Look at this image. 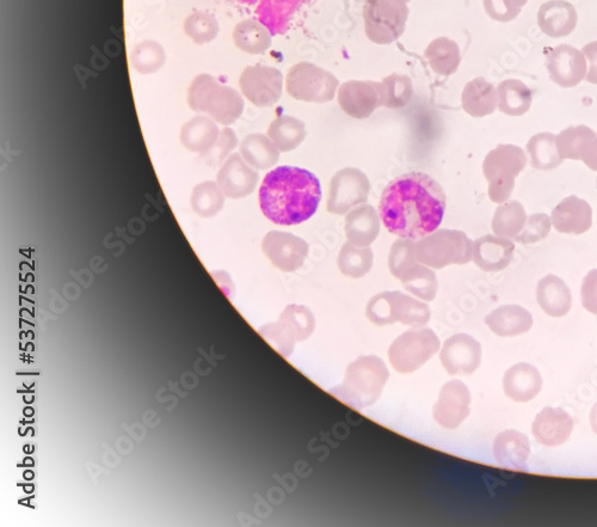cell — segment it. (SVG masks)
<instances>
[{"label":"cell","mask_w":597,"mask_h":527,"mask_svg":"<svg viewBox=\"0 0 597 527\" xmlns=\"http://www.w3.org/2000/svg\"><path fill=\"white\" fill-rule=\"evenodd\" d=\"M446 212V194L433 177L410 173L390 182L381 195L385 228L405 240L420 241L438 230Z\"/></svg>","instance_id":"cell-1"},{"label":"cell","mask_w":597,"mask_h":527,"mask_svg":"<svg viewBox=\"0 0 597 527\" xmlns=\"http://www.w3.org/2000/svg\"><path fill=\"white\" fill-rule=\"evenodd\" d=\"M258 198L270 222L299 225L315 216L322 200V186L309 170L280 167L264 177Z\"/></svg>","instance_id":"cell-2"},{"label":"cell","mask_w":597,"mask_h":527,"mask_svg":"<svg viewBox=\"0 0 597 527\" xmlns=\"http://www.w3.org/2000/svg\"><path fill=\"white\" fill-rule=\"evenodd\" d=\"M385 361L375 355H362L347 367L343 383L332 389V395L355 409H365L377 403L389 381Z\"/></svg>","instance_id":"cell-3"},{"label":"cell","mask_w":597,"mask_h":527,"mask_svg":"<svg viewBox=\"0 0 597 527\" xmlns=\"http://www.w3.org/2000/svg\"><path fill=\"white\" fill-rule=\"evenodd\" d=\"M188 104L194 112L206 113L224 126L235 124L244 112V100L238 91L208 73H201L190 84Z\"/></svg>","instance_id":"cell-4"},{"label":"cell","mask_w":597,"mask_h":527,"mask_svg":"<svg viewBox=\"0 0 597 527\" xmlns=\"http://www.w3.org/2000/svg\"><path fill=\"white\" fill-rule=\"evenodd\" d=\"M415 251L418 262L434 269L467 265L473 260V242L458 230H436L416 241Z\"/></svg>","instance_id":"cell-5"},{"label":"cell","mask_w":597,"mask_h":527,"mask_svg":"<svg viewBox=\"0 0 597 527\" xmlns=\"http://www.w3.org/2000/svg\"><path fill=\"white\" fill-rule=\"evenodd\" d=\"M366 316L375 326H390L402 323L404 326L424 327L430 321L432 312L426 303L408 294L393 291L381 292L367 304Z\"/></svg>","instance_id":"cell-6"},{"label":"cell","mask_w":597,"mask_h":527,"mask_svg":"<svg viewBox=\"0 0 597 527\" xmlns=\"http://www.w3.org/2000/svg\"><path fill=\"white\" fill-rule=\"evenodd\" d=\"M525 151L515 145H498L488 153L483 163V173L489 182V196L495 204H504L512 196L515 179L525 170Z\"/></svg>","instance_id":"cell-7"},{"label":"cell","mask_w":597,"mask_h":527,"mask_svg":"<svg viewBox=\"0 0 597 527\" xmlns=\"http://www.w3.org/2000/svg\"><path fill=\"white\" fill-rule=\"evenodd\" d=\"M441 342L434 330L412 327L398 336L389 348V360L393 369L402 375L420 370L436 353Z\"/></svg>","instance_id":"cell-8"},{"label":"cell","mask_w":597,"mask_h":527,"mask_svg":"<svg viewBox=\"0 0 597 527\" xmlns=\"http://www.w3.org/2000/svg\"><path fill=\"white\" fill-rule=\"evenodd\" d=\"M409 18L405 0H367L363 8L367 38L377 45H390L403 35Z\"/></svg>","instance_id":"cell-9"},{"label":"cell","mask_w":597,"mask_h":527,"mask_svg":"<svg viewBox=\"0 0 597 527\" xmlns=\"http://www.w3.org/2000/svg\"><path fill=\"white\" fill-rule=\"evenodd\" d=\"M316 318L304 305H288L278 322L260 329V334L283 357L288 358L298 342L305 341L315 332Z\"/></svg>","instance_id":"cell-10"},{"label":"cell","mask_w":597,"mask_h":527,"mask_svg":"<svg viewBox=\"0 0 597 527\" xmlns=\"http://www.w3.org/2000/svg\"><path fill=\"white\" fill-rule=\"evenodd\" d=\"M338 85V79L331 72L311 63L294 65L286 77L288 95L294 100L309 103L334 100Z\"/></svg>","instance_id":"cell-11"},{"label":"cell","mask_w":597,"mask_h":527,"mask_svg":"<svg viewBox=\"0 0 597 527\" xmlns=\"http://www.w3.org/2000/svg\"><path fill=\"white\" fill-rule=\"evenodd\" d=\"M369 192L371 182L365 173L356 168H344L331 179L328 211L343 216L352 208L365 204Z\"/></svg>","instance_id":"cell-12"},{"label":"cell","mask_w":597,"mask_h":527,"mask_svg":"<svg viewBox=\"0 0 597 527\" xmlns=\"http://www.w3.org/2000/svg\"><path fill=\"white\" fill-rule=\"evenodd\" d=\"M239 87L242 94L256 107H273L282 96L283 76L275 67L249 66L240 75Z\"/></svg>","instance_id":"cell-13"},{"label":"cell","mask_w":597,"mask_h":527,"mask_svg":"<svg viewBox=\"0 0 597 527\" xmlns=\"http://www.w3.org/2000/svg\"><path fill=\"white\" fill-rule=\"evenodd\" d=\"M482 346L467 334H455L443 343L440 360L451 376H470L482 364Z\"/></svg>","instance_id":"cell-14"},{"label":"cell","mask_w":597,"mask_h":527,"mask_svg":"<svg viewBox=\"0 0 597 527\" xmlns=\"http://www.w3.org/2000/svg\"><path fill=\"white\" fill-rule=\"evenodd\" d=\"M263 253L280 271L292 273L303 267L310 247L303 238L289 232L272 231L264 237Z\"/></svg>","instance_id":"cell-15"},{"label":"cell","mask_w":597,"mask_h":527,"mask_svg":"<svg viewBox=\"0 0 597 527\" xmlns=\"http://www.w3.org/2000/svg\"><path fill=\"white\" fill-rule=\"evenodd\" d=\"M471 392L466 384L454 379L442 386L438 401L433 408L436 424L446 430H455L469 418L471 413Z\"/></svg>","instance_id":"cell-16"},{"label":"cell","mask_w":597,"mask_h":527,"mask_svg":"<svg viewBox=\"0 0 597 527\" xmlns=\"http://www.w3.org/2000/svg\"><path fill=\"white\" fill-rule=\"evenodd\" d=\"M338 104L344 113L354 119H367L383 107L380 83L349 81L338 90Z\"/></svg>","instance_id":"cell-17"},{"label":"cell","mask_w":597,"mask_h":527,"mask_svg":"<svg viewBox=\"0 0 597 527\" xmlns=\"http://www.w3.org/2000/svg\"><path fill=\"white\" fill-rule=\"evenodd\" d=\"M547 71L560 88H574L586 79L587 59L581 51L570 45H559L552 49L546 59Z\"/></svg>","instance_id":"cell-18"},{"label":"cell","mask_w":597,"mask_h":527,"mask_svg":"<svg viewBox=\"0 0 597 527\" xmlns=\"http://www.w3.org/2000/svg\"><path fill=\"white\" fill-rule=\"evenodd\" d=\"M557 149L563 159L583 161L589 169L597 171V133L588 126L565 128L557 136Z\"/></svg>","instance_id":"cell-19"},{"label":"cell","mask_w":597,"mask_h":527,"mask_svg":"<svg viewBox=\"0 0 597 527\" xmlns=\"http://www.w3.org/2000/svg\"><path fill=\"white\" fill-rule=\"evenodd\" d=\"M574 426V419L564 409L546 407L535 416L532 433L539 444L556 447L570 439Z\"/></svg>","instance_id":"cell-20"},{"label":"cell","mask_w":597,"mask_h":527,"mask_svg":"<svg viewBox=\"0 0 597 527\" xmlns=\"http://www.w3.org/2000/svg\"><path fill=\"white\" fill-rule=\"evenodd\" d=\"M258 181L260 175L238 153L227 159L218 174L221 191L231 199H242L254 193Z\"/></svg>","instance_id":"cell-21"},{"label":"cell","mask_w":597,"mask_h":527,"mask_svg":"<svg viewBox=\"0 0 597 527\" xmlns=\"http://www.w3.org/2000/svg\"><path fill=\"white\" fill-rule=\"evenodd\" d=\"M551 222L560 234L582 235L592 228V206L576 195L568 196L552 211Z\"/></svg>","instance_id":"cell-22"},{"label":"cell","mask_w":597,"mask_h":527,"mask_svg":"<svg viewBox=\"0 0 597 527\" xmlns=\"http://www.w3.org/2000/svg\"><path fill=\"white\" fill-rule=\"evenodd\" d=\"M514 251L508 238L486 235L473 243V261L484 272H501L513 261Z\"/></svg>","instance_id":"cell-23"},{"label":"cell","mask_w":597,"mask_h":527,"mask_svg":"<svg viewBox=\"0 0 597 527\" xmlns=\"http://www.w3.org/2000/svg\"><path fill=\"white\" fill-rule=\"evenodd\" d=\"M543 377L537 367L520 363L510 367L503 377V390L510 400L527 403L543 389Z\"/></svg>","instance_id":"cell-24"},{"label":"cell","mask_w":597,"mask_h":527,"mask_svg":"<svg viewBox=\"0 0 597 527\" xmlns=\"http://www.w3.org/2000/svg\"><path fill=\"white\" fill-rule=\"evenodd\" d=\"M578 15L575 6L566 0H550L540 6L538 24L550 38H565L575 32Z\"/></svg>","instance_id":"cell-25"},{"label":"cell","mask_w":597,"mask_h":527,"mask_svg":"<svg viewBox=\"0 0 597 527\" xmlns=\"http://www.w3.org/2000/svg\"><path fill=\"white\" fill-rule=\"evenodd\" d=\"M531 451L528 438L518 431H504L498 434L494 441L496 461L506 469L525 470Z\"/></svg>","instance_id":"cell-26"},{"label":"cell","mask_w":597,"mask_h":527,"mask_svg":"<svg viewBox=\"0 0 597 527\" xmlns=\"http://www.w3.org/2000/svg\"><path fill=\"white\" fill-rule=\"evenodd\" d=\"M486 326L501 337L526 334L533 327L531 312L520 305H503L485 317Z\"/></svg>","instance_id":"cell-27"},{"label":"cell","mask_w":597,"mask_h":527,"mask_svg":"<svg viewBox=\"0 0 597 527\" xmlns=\"http://www.w3.org/2000/svg\"><path fill=\"white\" fill-rule=\"evenodd\" d=\"M380 234V218L371 205H362L350 211L346 217L348 242L356 247H369Z\"/></svg>","instance_id":"cell-28"},{"label":"cell","mask_w":597,"mask_h":527,"mask_svg":"<svg viewBox=\"0 0 597 527\" xmlns=\"http://www.w3.org/2000/svg\"><path fill=\"white\" fill-rule=\"evenodd\" d=\"M537 300L541 309L551 317L568 315L572 308V294L568 285L549 274L541 279L537 286Z\"/></svg>","instance_id":"cell-29"},{"label":"cell","mask_w":597,"mask_h":527,"mask_svg":"<svg viewBox=\"0 0 597 527\" xmlns=\"http://www.w3.org/2000/svg\"><path fill=\"white\" fill-rule=\"evenodd\" d=\"M305 0H242V3H258L257 15L273 35L286 32L293 15Z\"/></svg>","instance_id":"cell-30"},{"label":"cell","mask_w":597,"mask_h":527,"mask_svg":"<svg viewBox=\"0 0 597 527\" xmlns=\"http://www.w3.org/2000/svg\"><path fill=\"white\" fill-rule=\"evenodd\" d=\"M465 112L473 118H484L498 107V91L484 78H475L466 84L461 96Z\"/></svg>","instance_id":"cell-31"},{"label":"cell","mask_w":597,"mask_h":527,"mask_svg":"<svg viewBox=\"0 0 597 527\" xmlns=\"http://www.w3.org/2000/svg\"><path fill=\"white\" fill-rule=\"evenodd\" d=\"M273 34L257 20L239 22L233 29V42L240 51L252 55L264 54L273 44Z\"/></svg>","instance_id":"cell-32"},{"label":"cell","mask_w":597,"mask_h":527,"mask_svg":"<svg viewBox=\"0 0 597 527\" xmlns=\"http://www.w3.org/2000/svg\"><path fill=\"white\" fill-rule=\"evenodd\" d=\"M219 134V127L213 119L206 118V116H196L183 126L181 140L189 151L205 155L217 144Z\"/></svg>","instance_id":"cell-33"},{"label":"cell","mask_w":597,"mask_h":527,"mask_svg":"<svg viewBox=\"0 0 597 527\" xmlns=\"http://www.w3.org/2000/svg\"><path fill=\"white\" fill-rule=\"evenodd\" d=\"M280 150L273 140L264 134H250L240 145V153L252 168L267 170L279 162Z\"/></svg>","instance_id":"cell-34"},{"label":"cell","mask_w":597,"mask_h":527,"mask_svg":"<svg viewBox=\"0 0 597 527\" xmlns=\"http://www.w3.org/2000/svg\"><path fill=\"white\" fill-rule=\"evenodd\" d=\"M430 67L438 75L447 77L459 69L461 61L460 48L457 42L448 38H439L430 42L424 52Z\"/></svg>","instance_id":"cell-35"},{"label":"cell","mask_w":597,"mask_h":527,"mask_svg":"<svg viewBox=\"0 0 597 527\" xmlns=\"http://www.w3.org/2000/svg\"><path fill=\"white\" fill-rule=\"evenodd\" d=\"M497 91L498 108L503 114L521 116L532 107V91L518 79H507L498 85Z\"/></svg>","instance_id":"cell-36"},{"label":"cell","mask_w":597,"mask_h":527,"mask_svg":"<svg viewBox=\"0 0 597 527\" xmlns=\"http://www.w3.org/2000/svg\"><path fill=\"white\" fill-rule=\"evenodd\" d=\"M268 137L281 152L293 151L303 144L306 138V127L303 121L293 116H280L270 125Z\"/></svg>","instance_id":"cell-37"},{"label":"cell","mask_w":597,"mask_h":527,"mask_svg":"<svg viewBox=\"0 0 597 527\" xmlns=\"http://www.w3.org/2000/svg\"><path fill=\"white\" fill-rule=\"evenodd\" d=\"M526 222L525 207L519 201L513 200L497 207L491 226L496 236L515 238L525 228Z\"/></svg>","instance_id":"cell-38"},{"label":"cell","mask_w":597,"mask_h":527,"mask_svg":"<svg viewBox=\"0 0 597 527\" xmlns=\"http://www.w3.org/2000/svg\"><path fill=\"white\" fill-rule=\"evenodd\" d=\"M399 280L406 291L424 302H432L438 294L439 283L436 274L421 262L408 269Z\"/></svg>","instance_id":"cell-39"},{"label":"cell","mask_w":597,"mask_h":527,"mask_svg":"<svg viewBox=\"0 0 597 527\" xmlns=\"http://www.w3.org/2000/svg\"><path fill=\"white\" fill-rule=\"evenodd\" d=\"M373 250L369 247H356L347 242L337 257V266L343 275L352 279L365 277L373 267Z\"/></svg>","instance_id":"cell-40"},{"label":"cell","mask_w":597,"mask_h":527,"mask_svg":"<svg viewBox=\"0 0 597 527\" xmlns=\"http://www.w3.org/2000/svg\"><path fill=\"white\" fill-rule=\"evenodd\" d=\"M527 151L532 167L538 170H553L563 163L557 149V137L552 133H539L529 140Z\"/></svg>","instance_id":"cell-41"},{"label":"cell","mask_w":597,"mask_h":527,"mask_svg":"<svg viewBox=\"0 0 597 527\" xmlns=\"http://www.w3.org/2000/svg\"><path fill=\"white\" fill-rule=\"evenodd\" d=\"M131 65L140 75H153L165 65L166 53L157 41L145 40L133 48Z\"/></svg>","instance_id":"cell-42"},{"label":"cell","mask_w":597,"mask_h":527,"mask_svg":"<svg viewBox=\"0 0 597 527\" xmlns=\"http://www.w3.org/2000/svg\"><path fill=\"white\" fill-rule=\"evenodd\" d=\"M184 33L196 45L211 44L219 34L217 18L205 11H195L183 23Z\"/></svg>","instance_id":"cell-43"},{"label":"cell","mask_w":597,"mask_h":527,"mask_svg":"<svg viewBox=\"0 0 597 527\" xmlns=\"http://www.w3.org/2000/svg\"><path fill=\"white\" fill-rule=\"evenodd\" d=\"M224 193L218 183L207 181L196 186L192 195L193 210L203 218H212L223 210Z\"/></svg>","instance_id":"cell-44"},{"label":"cell","mask_w":597,"mask_h":527,"mask_svg":"<svg viewBox=\"0 0 597 527\" xmlns=\"http://www.w3.org/2000/svg\"><path fill=\"white\" fill-rule=\"evenodd\" d=\"M381 95H383V107L389 109H399L409 104L414 96V85L408 76L393 75L384 78L380 82Z\"/></svg>","instance_id":"cell-45"},{"label":"cell","mask_w":597,"mask_h":527,"mask_svg":"<svg viewBox=\"0 0 597 527\" xmlns=\"http://www.w3.org/2000/svg\"><path fill=\"white\" fill-rule=\"evenodd\" d=\"M415 245L416 241L405 240V238H400L393 243L389 257V267L393 277L399 279L418 263Z\"/></svg>","instance_id":"cell-46"},{"label":"cell","mask_w":597,"mask_h":527,"mask_svg":"<svg viewBox=\"0 0 597 527\" xmlns=\"http://www.w3.org/2000/svg\"><path fill=\"white\" fill-rule=\"evenodd\" d=\"M550 231V217L545 213H537L527 218L525 228L514 240L521 244H533L545 240L550 235Z\"/></svg>","instance_id":"cell-47"},{"label":"cell","mask_w":597,"mask_h":527,"mask_svg":"<svg viewBox=\"0 0 597 527\" xmlns=\"http://www.w3.org/2000/svg\"><path fill=\"white\" fill-rule=\"evenodd\" d=\"M238 144L236 133L229 127L220 131L217 144L211 150L205 153L206 162L209 165H218L224 161V158L235 149Z\"/></svg>","instance_id":"cell-48"},{"label":"cell","mask_w":597,"mask_h":527,"mask_svg":"<svg viewBox=\"0 0 597 527\" xmlns=\"http://www.w3.org/2000/svg\"><path fill=\"white\" fill-rule=\"evenodd\" d=\"M486 14L496 22L507 23L515 20L521 10L514 9L507 0H483Z\"/></svg>","instance_id":"cell-49"},{"label":"cell","mask_w":597,"mask_h":527,"mask_svg":"<svg viewBox=\"0 0 597 527\" xmlns=\"http://www.w3.org/2000/svg\"><path fill=\"white\" fill-rule=\"evenodd\" d=\"M581 296L583 308L597 316V269L590 271L583 279Z\"/></svg>","instance_id":"cell-50"},{"label":"cell","mask_w":597,"mask_h":527,"mask_svg":"<svg viewBox=\"0 0 597 527\" xmlns=\"http://www.w3.org/2000/svg\"><path fill=\"white\" fill-rule=\"evenodd\" d=\"M582 53L589 63L586 81L597 85V41L590 42V44L584 46Z\"/></svg>","instance_id":"cell-51"},{"label":"cell","mask_w":597,"mask_h":527,"mask_svg":"<svg viewBox=\"0 0 597 527\" xmlns=\"http://www.w3.org/2000/svg\"><path fill=\"white\" fill-rule=\"evenodd\" d=\"M590 426H592L593 432L597 435V402L594 404L592 408V412H590L589 416Z\"/></svg>","instance_id":"cell-52"},{"label":"cell","mask_w":597,"mask_h":527,"mask_svg":"<svg viewBox=\"0 0 597 527\" xmlns=\"http://www.w3.org/2000/svg\"><path fill=\"white\" fill-rule=\"evenodd\" d=\"M507 2L512 5L514 9L521 10L523 6L528 3V0H507Z\"/></svg>","instance_id":"cell-53"},{"label":"cell","mask_w":597,"mask_h":527,"mask_svg":"<svg viewBox=\"0 0 597 527\" xmlns=\"http://www.w3.org/2000/svg\"><path fill=\"white\" fill-rule=\"evenodd\" d=\"M406 3L410 2V0H405Z\"/></svg>","instance_id":"cell-54"},{"label":"cell","mask_w":597,"mask_h":527,"mask_svg":"<svg viewBox=\"0 0 597 527\" xmlns=\"http://www.w3.org/2000/svg\"><path fill=\"white\" fill-rule=\"evenodd\" d=\"M596 187H597V180H596Z\"/></svg>","instance_id":"cell-55"}]
</instances>
